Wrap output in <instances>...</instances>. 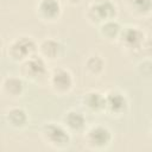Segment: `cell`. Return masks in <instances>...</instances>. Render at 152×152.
I'll return each instance as SVG.
<instances>
[{
	"instance_id": "6da1fadb",
	"label": "cell",
	"mask_w": 152,
	"mask_h": 152,
	"mask_svg": "<svg viewBox=\"0 0 152 152\" xmlns=\"http://www.w3.org/2000/svg\"><path fill=\"white\" fill-rule=\"evenodd\" d=\"M39 135L43 142L52 150H66L71 144V133L62 122L49 121L42 125Z\"/></svg>"
},
{
	"instance_id": "2e32d148",
	"label": "cell",
	"mask_w": 152,
	"mask_h": 152,
	"mask_svg": "<svg viewBox=\"0 0 152 152\" xmlns=\"http://www.w3.org/2000/svg\"><path fill=\"white\" fill-rule=\"evenodd\" d=\"M122 28H124V26L116 19H110V20H107V21L102 23L101 25H99L97 32H99V36L103 40H106L108 43H118Z\"/></svg>"
},
{
	"instance_id": "ba28073f",
	"label": "cell",
	"mask_w": 152,
	"mask_h": 152,
	"mask_svg": "<svg viewBox=\"0 0 152 152\" xmlns=\"http://www.w3.org/2000/svg\"><path fill=\"white\" fill-rule=\"evenodd\" d=\"M146 37L147 36L141 27L135 25H126L121 31L118 44L120 49L126 53L134 55L138 51V49L141 46Z\"/></svg>"
},
{
	"instance_id": "9a60e30c",
	"label": "cell",
	"mask_w": 152,
	"mask_h": 152,
	"mask_svg": "<svg viewBox=\"0 0 152 152\" xmlns=\"http://www.w3.org/2000/svg\"><path fill=\"white\" fill-rule=\"evenodd\" d=\"M83 66L89 77L100 78L106 71V59L100 53H91L84 59Z\"/></svg>"
},
{
	"instance_id": "3957f363",
	"label": "cell",
	"mask_w": 152,
	"mask_h": 152,
	"mask_svg": "<svg viewBox=\"0 0 152 152\" xmlns=\"http://www.w3.org/2000/svg\"><path fill=\"white\" fill-rule=\"evenodd\" d=\"M114 140L112 129L102 124H96L83 132V144L89 151H103L107 150Z\"/></svg>"
},
{
	"instance_id": "30bf717a",
	"label": "cell",
	"mask_w": 152,
	"mask_h": 152,
	"mask_svg": "<svg viewBox=\"0 0 152 152\" xmlns=\"http://www.w3.org/2000/svg\"><path fill=\"white\" fill-rule=\"evenodd\" d=\"M65 53V45L57 38L46 37L38 43V55L48 63L59 61Z\"/></svg>"
},
{
	"instance_id": "e0dca14e",
	"label": "cell",
	"mask_w": 152,
	"mask_h": 152,
	"mask_svg": "<svg viewBox=\"0 0 152 152\" xmlns=\"http://www.w3.org/2000/svg\"><path fill=\"white\" fill-rule=\"evenodd\" d=\"M127 8L134 18L148 19L152 17V0H128Z\"/></svg>"
},
{
	"instance_id": "ac0fdd59",
	"label": "cell",
	"mask_w": 152,
	"mask_h": 152,
	"mask_svg": "<svg viewBox=\"0 0 152 152\" xmlns=\"http://www.w3.org/2000/svg\"><path fill=\"white\" fill-rule=\"evenodd\" d=\"M134 55L140 57L141 59H151L152 61V38L146 37V39L142 42L141 46L138 49V51Z\"/></svg>"
},
{
	"instance_id": "5bb4252c",
	"label": "cell",
	"mask_w": 152,
	"mask_h": 152,
	"mask_svg": "<svg viewBox=\"0 0 152 152\" xmlns=\"http://www.w3.org/2000/svg\"><path fill=\"white\" fill-rule=\"evenodd\" d=\"M5 121L6 124L17 131H21L24 128H26L30 124V116L28 113L26 112V109H24L20 106H13L6 109L5 114H4Z\"/></svg>"
},
{
	"instance_id": "4fadbf2b",
	"label": "cell",
	"mask_w": 152,
	"mask_h": 152,
	"mask_svg": "<svg viewBox=\"0 0 152 152\" xmlns=\"http://www.w3.org/2000/svg\"><path fill=\"white\" fill-rule=\"evenodd\" d=\"M61 122L71 134H81L87 129V119L82 112L76 109L66 110L61 119Z\"/></svg>"
},
{
	"instance_id": "d6986e66",
	"label": "cell",
	"mask_w": 152,
	"mask_h": 152,
	"mask_svg": "<svg viewBox=\"0 0 152 152\" xmlns=\"http://www.w3.org/2000/svg\"><path fill=\"white\" fill-rule=\"evenodd\" d=\"M66 5H69V6H78V5H81L82 4V1L83 0H63Z\"/></svg>"
},
{
	"instance_id": "277c9868",
	"label": "cell",
	"mask_w": 152,
	"mask_h": 152,
	"mask_svg": "<svg viewBox=\"0 0 152 152\" xmlns=\"http://www.w3.org/2000/svg\"><path fill=\"white\" fill-rule=\"evenodd\" d=\"M18 65H19L18 68L19 75L26 82L42 83L44 81H48V77L50 74L49 68H48L49 63L40 55L37 53Z\"/></svg>"
},
{
	"instance_id": "ffe728a7",
	"label": "cell",
	"mask_w": 152,
	"mask_h": 152,
	"mask_svg": "<svg viewBox=\"0 0 152 152\" xmlns=\"http://www.w3.org/2000/svg\"><path fill=\"white\" fill-rule=\"evenodd\" d=\"M148 137L152 140V121L150 122V126H148Z\"/></svg>"
},
{
	"instance_id": "7a4b0ae2",
	"label": "cell",
	"mask_w": 152,
	"mask_h": 152,
	"mask_svg": "<svg viewBox=\"0 0 152 152\" xmlns=\"http://www.w3.org/2000/svg\"><path fill=\"white\" fill-rule=\"evenodd\" d=\"M38 53V43L27 34H20L8 42L6 46V55L13 63L20 64L30 57Z\"/></svg>"
},
{
	"instance_id": "8992f818",
	"label": "cell",
	"mask_w": 152,
	"mask_h": 152,
	"mask_svg": "<svg viewBox=\"0 0 152 152\" xmlns=\"http://www.w3.org/2000/svg\"><path fill=\"white\" fill-rule=\"evenodd\" d=\"M118 13V6L112 0H91L86 11V18L91 25L99 26L107 20L116 19Z\"/></svg>"
},
{
	"instance_id": "7c38bea8",
	"label": "cell",
	"mask_w": 152,
	"mask_h": 152,
	"mask_svg": "<svg viewBox=\"0 0 152 152\" xmlns=\"http://www.w3.org/2000/svg\"><path fill=\"white\" fill-rule=\"evenodd\" d=\"M81 107L88 114H104V94L99 90L86 91L81 96Z\"/></svg>"
},
{
	"instance_id": "9c48e42d",
	"label": "cell",
	"mask_w": 152,
	"mask_h": 152,
	"mask_svg": "<svg viewBox=\"0 0 152 152\" xmlns=\"http://www.w3.org/2000/svg\"><path fill=\"white\" fill-rule=\"evenodd\" d=\"M36 17L45 24L57 23L63 14L61 0H38L34 5Z\"/></svg>"
},
{
	"instance_id": "52a82bcc",
	"label": "cell",
	"mask_w": 152,
	"mask_h": 152,
	"mask_svg": "<svg viewBox=\"0 0 152 152\" xmlns=\"http://www.w3.org/2000/svg\"><path fill=\"white\" fill-rule=\"evenodd\" d=\"M129 112V99L120 89H110L104 93V114L110 118H124Z\"/></svg>"
},
{
	"instance_id": "8fae6325",
	"label": "cell",
	"mask_w": 152,
	"mask_h": 152,
	"mask_svg": "<svg viewBox=\"0 0 152 152\" xmlns=\"http://www.w3.org/2000/svg\"><path fill=\"white\" fill-rule=\"evenodd\" d=\"M26 81L20 75H6L1 80V94L8 100H19L25 93Z\"/></svg>"
},
{
	"instance_id": "5b68a950",
	"label": "cell",
	"mask_w": 152,
	"mask_h": 152,
	"mask_svg": "<svg viewBox=\"0 0 152 152\" xmlns=\"http://www.w3.org/2000/svg\"><path fill=\"white\" fill-rule=\"evenodd\" d=\"M48 86L50 90L57 96H68L75 88V78L72 72L64 66L52 69L48 77Z\"/></svg>"
}]
</instances>
